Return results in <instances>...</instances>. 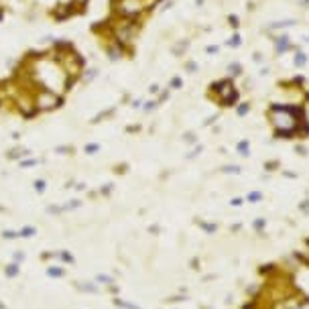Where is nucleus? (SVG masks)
<instances>
[{
	"label": "nucleus",
	"mask_w": 309,
	"mask_h": 309,
	"mask_svg": "<svg viewBox=\"0 0 309 309\" xmlns=\"http://www.w3.org/2000/svg\"><path fill=\"white\" fill-rule=\"evenodd\" d=\"M79 205H81V201H79V199H69L65 205H63V209H65V212H71V209L79 208Z\"/></svg>",
	"instance_id": "nucleus-15"
},
{
	"label": "nucleus",
	"mask_w": 309,
	"mask_h": 309,
	"mask_svg": "<svg viewBox=\"0 0 309 309\" xmlns=\"http://www.w3.org/2000/svg\"><path fill=\"white\" fill-rule=\"evenodd\" d=\"M110 191H112V183H108V185H102V189H100L102 195H110Z\"/></svg>",
	"instance_id": "nucleus-18"
},
{
	"label": "nucleus",
	"mask_w": 309,
	"mask_h": 309,
	"mask_svg": "<svg viewBox=\"0 0 309 309\" xmlns=\"http://www.w3.org/2000/svg\"><path fill=\"white\" fill-rule=\"evenodd\" d=\"M47 277L49 279H61V277H65V268H63L61 264H51V267H47Z\"/></svg>",
	"instance_id": "nucleus-5"
},
{
	"label": "nucleus",
	"mask_w": 309,
	"mask_h": 309,
	"mask_svg": "<svg viewBox=\"0 0 309 309\" xmlns=\"http://www.w3.org/2000/svg\"><path fill=\"white\" fill-rule=\"evenodd\" d=\"M0 309H6V307H4V303H0Z\"/></svg>",
	"instance_id": "nucleus-25"
},
{
	"label": "nucleus",
	"mask_w": 309,
	"mask_h": 309,
	"mask_svg": "<svg viewBox=\"0 0 309 309\" xmlns=\"http://www.w3.org/2000/svg\"><path fill=\"white\" fill-rule=\"evenodd\" d=\"M47 214L59 216V214H65V209H63V205H47Z\"/></svg>",
	"instance_id": "nucleus-14"
},
{
	"label": "nucleus",
	"mask_w": 309,
	"mask_h": 309,
	"mask_svg": "<svg viewBox=\"0 0 309 309\" xmlns=\"http://www.w3.org/2000/svg\"><path fill=\"white\" fill-rule=\"evenodd\" d=\"M23 260H24V252H20V250H16L14 252V260H12V263H23Z\"/></svg>",
	"instance_id": "nucleus-17"
},
{
	"label": "nucleus",
	"mask_w": 309,
	"mask_h": 309,
	"mask_svg": "<svg viewBox=\"0 0 309 309\" xmlns=\"http://www.w3.org/2000/svg\"><path fill=\"white\" fill-rule=\"evenodd\" d=\"M75 149L73 144H59V147H55V154H63V157H69V154H73Z\"/></svg>",
	"instance_id": "nucleus-8"
},
{
	"label": "nucleus",
	"mask_w": 309,
	"mask_h": 309,
	"mask_svg": "<svg viewBox=\"0 0 309 309\" xmlns=\"http://www.w3.org/2000/svg\"><path fill=\"white\" fill-rule=\"evenodd\" d=\"M100 144H98V143H88V144H85V147H84V153L85 154H96V153H100Z\"/></svg>",
	"instance_id": "nucleus-11"
},
{
	"label": "nucleus",
	"mask_w": 309,
	"mask_h": 309,
	"mask_svg": "<svg viewBox=\"0 0 309 309\" xmlns=\"http://www.w3.org/2000/svg\"><path fill=\"white\" fill-rule=\"evenodd\" d=\"M4 19H6V6L2 4V6H0V23H2Z\"/></svg>",
	"instance_id": "nucleus-20"
},
{
	"label": "nucleus",
	"mask_w": 309,
	"mask_h": 309,
	"mask_svg": "<svg viewBox=\"0 0 309 309\" xmlns=\"http://www.w3.org/2000/svg\"><path fill=\"white\" fill-rule=\"evenodd\" d=\"M4 274H6L8 279H16L20 274V264L19 263H8L6 267H4Z\"/></svg>",
	"instance_id": "nucleus-6"
},
{
	"label": "nucleus",
	"mask_w": 309,
	"mask_h": 309,
	"mask_svg": "<svg viewBox=\"0 0 309 309\" xmlns=\"http://www.w3.org/2000/svg\"><path fill=\"white\" fill-rule=\"evenodd\" d=\"M75 189L77 191H84L85 189V183H75Z\"/></svg>",
	"instance_id": "nucleus-22"
},
{
	"label": "nucleus",
	"mask_w": 309,
	"mask_h": 309,
	"mask_svg": "<svg viewBox=\"0 0 309 309\" xmlns=\"http://www.w3.org/2000/svg\"><path fill=\"white\" fill-rule=\"evenodd\" d=\"M33 104H35L39 114L55 112V110L65 106V96L53 92V89H47V88H35L33 89Z\"/></svg>",
	"instance_id": "nucleus-2"
},
{
	"label": "nucleus",
	"mask_w": 309,
	"mask_h": 309,
	"mask_svg": "<svg viewBox=\"0 0 309 309\" xmlns=\"http://www.w3.org/2000/svg\"><path fill=\"white\" fill-rule=\"evenodd\" d=\"M2 238L4 240H16V238H20V234H19V230H2Z\"/></svg>",
	"instance_id": "nucleus-13"
},
{
	"label": "nucleus",
	"mask_w": 309,
	"mask_h": 309,
	"mask_svg": "<svg viewBox=\"0 0 309 309\" xmlns=\"http://www.w3.org/2000/svg\"><path fill=\"white\" fill-rule=\"evenodd\" d=\"M157 4V0H112V14L120 19L140 20Z\"/></svg>",
	"instance_id": "nucleus-1"
},
{
	"label": "nucleus",
	"mask_w": 309,
	"mask_h": 309,
	"mask_svg": "<svg viewBox=\"0 0 309 309\" xmlns=\"http://www.w3.org/2000/svg\"><path fill=\"white\" fill-rule=\"evenodd\" d=\"M31 157V149L23 147V144H16V147H12L10 151H6V159L8 161H23V159Z\"/></svg>",
	"instance_id": "nucleus-3"
},
{
	"label": "nucleus",
	"mask_w": 309,
	"mask_h": 309,
	"mask_svg": "<svg viewBox=\"0 0 309 309\" xmlns=\"http://www.w3.org/2000/svg\"><path fill=\"white\" fill-rule=\"evenodd\" d=\"M0 6H2V0H0Z\"/></svg>",
	"instance_id": "nucleus-26"
},
{
	"label": "nucleus",
	"mask_w": 309,
	"mask_h": 309,
	"mask_svg": "<svg viewBox=\"0 0 309 309\" xmlns=\"http://www.w3.org/2000/svg\"><path fill=\"white\" fill-rule=\"evenodd\" d=\"M19 234H20V238H33V236L37 234V228L35 226H23V228L19 230Z\"/></svg>",
	"instance_id": "nucleus-9"
},
{
	"label": "nucleus",
	"mask_w": 309,
	"mask_h": 309,
	"mask_svg": "<svg viewBox=\"0 0 309 309\" xmlns=\"http://www.w3.org/2000/svg\"><path fill=\"white\" fill-rule=\"evenodd\" d=\"M57 256L61 258V263H65V264H73V263H75L73 254H69L67 250H61V252H57Z\"/></svg>",
	"instance_id": "nucleus-10"
},
{
	"label": "nucleus",
	"mask_w": 309,
	"mask_h": 309,
	"mask_svg": "<svg viewBox=\"0 0 309 309\" xmlns=\"http://www.w3.org/2000/svg\"><path fill=\"white\" fill-rule=\"evenodd\" d=\"M33 187H35V191H37V193H45V189H47V181H45V179H35V181H33Z\"/></svg>",
	"instance_id": "nucleus-12"
},
{
	"label": "nucleus",
	"mask_w": 309,
	"mask_h": 309,
	"mask_svg": "<svg viewBox=\"0 0 309 309\" xmlns=\"http://www.w3.org/2000/svg\"><path fill=\"white\" fill-rule=\"evenodd\" d=\"M77 289H79V291H92V293H96L98 287L94 285V283H81V285H77Z\"/></svg>",
	"instance_id": "nucleus-16"
},
{
	"label": "nucleus",
	"mask_w": 309,
	"mask_h": 309,
	"mask_svg": "<svg viewBox=\"0 0 309 309\" xmlns=\"http://www.w3.org/2000/svg\"><path fill=\"white\" fill-rule=\"evenodd\" d=\"M20 138V132H12V140H19Z\"/></svg>",
	"instance_id": "nucleus-23"
},
{
	"label": "nucleus",
	"mask_w": 309,
	"mask_h": 309,
	"mask_svg": "<svg viewBox=\"0 0 309 309\" xmlns=\"http://www.w3.org/2000/svg\"><path fill=\"white\" fill-rule=\"evenodd\" d=\"M154 106H157V104H154V102H149V104L144 106V110H147V112H151V110L154 108Z\"/></svg>",
	"instance_id": "nucleus-21"
},
{
	"label": "nucleus",
	"mask_w": 309,
	"mask_h": 309,
	"mask_svg": "<svg viewBox=\"0 0 309 309\" xmlns=\"http://www.w3.org/2000/svg\"><path fill=\"white\" fill-rule=\"evenodd\" d=\"M41 163H43V159L27 157V159H23V161H19V165L23 167V169H31V167H37V165H41Z\"/></svg>",
	"instance_id": "nucleus-7"
},
{
	"label": "nucleus",
	"mask_w": 309,
	"mask_h": 309,
	"mask_svg": "<svg viewBox=\"0 0 309 309\" xmlns=\"http://www.w3.org/2000/svg\"><path fill=\"white\" fill-rule=\"evenodd\" d=\"M98 73H100V71H98V67H85V69L81 71V75H79V81H81L84 85H89V84H92V81L98 77Z\"/></svg>",
	"instance_id": "nucleus-4"
},
{
	"label": "nucleus",
	"mask_w": 309,
	"mask_h": 309,
	"mask_svg": "<svg viewBox=\"0 0 309 309\" xmlns=\"http://www.w3.org/2000/svg\"><path fill=\"white\" fill-rule=\"evenodd\" d=\"M6 104V102H4V98H2V94H0V108H2V106Z\"/></svg>",
	"instance_id": "nucleus-24"
},
{
	"label": "nucleus",
	"mask_w": 309,
	"mask_h": 309,
	"mask_svg": "<svg viewBox=\"0 0 309 309\" xmlns=\"http://www.w3.org/2000/svg\"><path fill=\"white\" fill-rule=\"evenodd\" d=\"M98 281H100V283H108V285H112V279L106 277V274H100V277H98Z\"/></svg>",
	"instance_id": "nucleus-19"
}]
</instances>
